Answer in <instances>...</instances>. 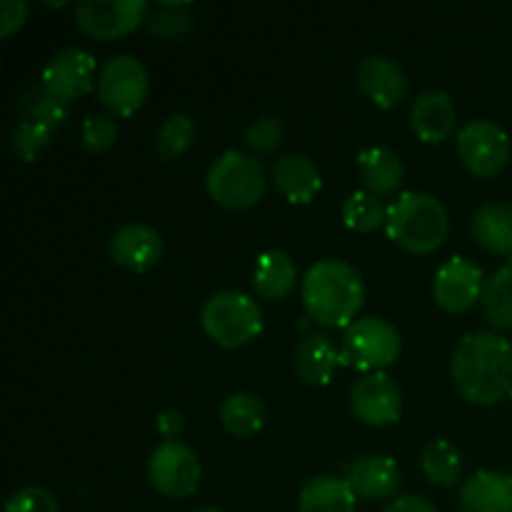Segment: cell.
I'll use <instances>...</instances> for the list:
<instances>
[{"mask_svg":"<svg viewBox=\"0 0 512 512\" xmlns=\"http://www.w3.org/2000/svg\"><path fill=\"white\" fill-rule=\"evenodd\" d=\"M473 240L490 255H512V205L488 203L470 220Z\"/></svg>","mask_w":512,"mask_h":512,"instance_id":"cell-20","label":"cell"},{"mask_svg":"<svg viewBox=\"0 0 512 512\" xmlns=\"http://www.w3.org/2000/svg\"><path fill=\"white\" fill-rule=\"evenodd\" d=\"M20 113H23V120H33L45 128L58 130L68 118V103L55 98L45 85H33L20 98Z\"/></svg>","mask_w":512,"mask_h":512,"instance_id":"cell-30","label":"cell"},{"mask_svg":"<svg viewBox=\"0 0 512 512\" xmlns=\"http://www.w3.org/2000/svg\"><path fill=\"white\" fill-rule=\"evenodd\" d=\"M195 140V123L190 115L173 113L163 120L155 133V150L163 160H178L190 150Z\"/></svg>","mask_w":512,"mask_h":512,"instance_id":"cell-31","label":"cell"},{"mask_svg":"<svg viewBox=\"0 0 512 512\" xmlns=\"http://www.w3.org/2000/svg\"><path fill=\"white\" fill-rule=\"evenodd\" d=\"M385 512H438V508L423 495H400L385 508Z\"/></svg>","mask_w":512,"mask_h":512,"instance_id":"cell-38","label":"cell"},{"mask_svg":"<svg viewBox=\"0 0 512 512\" xmlns=\"http://www.w3.org/2000/svg\"><path fill=\"white\" fill-rule=\"evenodd\" d=\"M340 363L343 353L328 335H308L295 350V373L308 385H328Z\"/></svg>","mask_w":512,"mask_h":512,"instance_id":"cell-21","label":"cell"},{"mask_svg":"<svg viewBox=\"0 0 512 512\" xmlns=\"http://www.w3.org/2000/svg\"><path fill=\"white\" fill-rule=\"evenodd\" d=\"M458 155L478 178H493L510 163V138L493 120H470L458 133Z\"/></svg>","mask_w":512,"mask_h":512,"instance_id":"cell-9","label":"cell"},{"mask_svg":"<svg viewBox=\"0 0 512 512\" xmlns=\"http://www.w3.org/2000/svg\"><path fill=\"white\" fill-rule=\"evenodd\" d=\"M485 275L473 260L450 258L435 273L433 298L445 313H468L483 295Z\"/></svg>","mask_w":512,"mask_h":512,"instance_id":"cell-13","label":"cell"},{"mask_svg":"<svg viewBox=\"0 0 512 512\" xmlns=\"http://www.w3.org/2000/svg\"><path fill=\"white\" fill-rule=\"evenodd\" d=\"M360 500H390L400 490V468L390 455H363L345 475Z\"/></svg>","mask_w":512,"mask_h":512,"instance_id":"cell-16","label":"cell"},{"mask_svg":"<svg viewBox=\"0 0 512 512\" xmlns=\"http://www.w3.org/2000/svg\"><path fill=\"white\" fill-rule=\"evenodd\" d=\"M205 335L220 348H243L263 333V313L250 295L223 290L205 300L200 310Z\"/></svg>","mask_w":512,"mask_h":512,"instance_id":"cell-4","label":"cell"},{"mask_svg":"<svg viewBox=\"0 0 512 512\" xmlns=\"http://www.w3.org/2000/svg\"><path fill=\"white\" fill-rule=\"evenodd\" d=\"M355 85L378 108L390 110L408 98V75L395 60L385 55H370L360 63Z\"/></svg>","mask_w":512,"mask_h":512,"instance_id":"cell-15","label":"cell"},{"mask_svg":"<svg viewBox=\"0 0 512 512\" xmlns=\"http://www.w3.org/2000/svg\"><path fill=\"white\" fill-rule=\"evenodd\" d=\"M73 10L75 23L88 38L118 40L143 23L148 5L143 0H80Z\"/></svg>","mask_w":512,"mask_h":512,"instance_id":"cell-10","label":"cell"},{"mask_svg":"<svg viewBox=\"0 0 512 512\" xmlns=\"http://www.w3.org/2000/svg\"><path fill=\"white\" fill-rule=\"evenodd\" d=\"M273 183L288 203L308 205L323 188V175L308 155L290 153L273 163Z\"/></svg>","mask_w":512,"mask_h":512,"instance_id":"cell-18","label":"cell"},{"mask_svg":"<svg viewBox=\"0 0 512 512\" xmlns=\"http://www.w3.org/2000/svg\"><path fill=\"white\" fill-rule=\"evenodd\" d=\"M480 305L488 323L498 330L512 328V273L508 268L495 270L483 285Z\"/></svg>","mask_w":512,"mask_h":512,"instance_id":"cell-27","label":"cell"},{"mask_svg":"<svg viewBox=\"0 0 512 512\" xmlns=\"http://www.w3.org/2000/svg\"><path fill=\"white\" fill-rule=\"evenodd\" d=\"M340 215H343V223L355 233H373L380 225H385L388 210L383 208L378 195L368 193V190H355L345 198Z\"/></svg>","mask_w":512,"mask_h":512,"instance_id":"cell-29","label":"cell"},{"mask_svg":"<svg viewBox=\"0 0 512 512\" xmlns=\"http://www.w3.org/2000/svg\"><path fill=\"white\" fill-rule=\"evenodd\" d=\"M453 380L468 403L495 405L512 393V343L498 333H470L453 353Z\"/></svg>","mask_w":512,"mask_h":512,"instance_id":"cell-1","label":"cell"},{"mask_svg":"<svg viewBox=\"0 0 512 512\" xmlns=\"http://www.w3.org/2000/svg\"><path fill=\"white\" fill-rule=\"evenodd\" d=\"M28 20V3L23 0H3L0 3V38H10Z\"/></svg>","mask_w":512,"mask_h":512,"instance_id":"cell-36","label":"cell"},{"mask_svg":"<svg viewBox=\"0 0 512 512\" xmlns=\"http://www.w3.org/2000/svg\"><path fill=\"white\" fill-rule=\"evenodd\" d=\"M448 230V210L430 193H403L390 203L385 218L388 238L413 255L435 253L448 238Z\"/></svg>","mask_w":512,"mask_h":512,"instance_id":"cell-3","label":"cell"},{"mask_svg":"<svg viewBox=\"0 0 512 512\" xmlns=\"http://www.w3.org/2000/svg\"><path fill=\"white\" fill-rule=\"evenodd\" d=\"M95 93L105 110L120 115V118H128V115L138 113L148 100V68L133 55H113L100 68Z\"/></svg>","mask_w":512,"mask_h":512,"instance_id":"cell-7","label":"cell"},{"mask_svg":"<svg viewBox=\"0 0 512 512\" xmlns=\"http://www.w3.org/2000/svg\"><path fill=\"white\" fill-rule=\"evenodd\" d=\"M463 512H512V475L480 470L460 490Z\"/></svg>","mask_w":512,"mask_h":512,"instance_id":"cell-19","label":"cell"},{"mask_svg":"<svg viewBox=\"0 0 512 512\" xmlns=\"http://www.w3.org/2000/svg\"><path fill=\"white\" fill-rule=\"evenodd\" d=\"M55 130L45 128V125L33 123V120H20L15 125L13 135H10V148L25 163H33L40 153L50 145Z\"/></svg>","mask_w":512,"mask_h":512,"instance_id":"cell-33","label":"cell"},{"mask_svg":"<svg viewBox=\"0 0 512 512\" xmlns=\"http://www.w3.org/2000/svg\"><path fill=\"white\" fill-rule=\"evenodd\" d=\"M403 340L398 328L383 318H360L345 328L343 363H350L360 373H378L398 360Z\"/></svg>","mask_w":512,"mask_h":512,"instance_id":"cell-6","label":"cell"},{"mask_svg":"<svg viewBox=\"0 0 512 512\" xmlns=\"http://www.w3.org/2000/svg\"><path fill=\"white\" fill-rule=\"evenodd\" d=\"M120 135V125L113 115H90L80 128V143L90 153H105L115 145Z\"/></svg>","mask_w":512,"mask_h":512,"instance_id":"cell-34","label":"cell"},{"mask_svg":"<svg viewBox=\"0 0 512 512\" xmlns=\"http://www.w3.org/2000/svg\"><path fill=\"white\" fill-rule=\"evenodd\" d=\"M358 168L363 175V183L368 188V193L378 195H393L395 190L403 185L405 178V165L403 158L395 153L393 148H385V145H375V148L363 150L358 155Z\"/></svg>","mask_w":512,"mask_h":512,"instance_id":"cell-22","label":"cell"},{"mask_svg":"<svg viewBox=\"0 0 512 512\" xmlns=\"http://www.w3.org/2000/svg\"><path fill=\"white\" fill-rule=\"evenodd\" d=\"M350 410L373 428L393 425L403 413V390L388 373H365L350 388Z\"/></svg>","mask_w":512,"mask_h":512,"instance_id":"cell-11","label":"cell"},{"mask_svg":"<svg viewBox=\"0 0 512 512\" xmlns=\"http://www.w3.org/2000/svg\"><path fill=\"white\" fill-rule=\"evenodd\" d=\"M148 33L165 43H180L193 33L195 15L188 3H163L145 18Z\"/></svg>","mask_w":512,"mask_h":512,"instance_id":"cell-28","label":"cell"},{"mask_svg":"<svg viewBox=\"0 0 512 512\" xmlns=\"http://www.w3.org/2000/svg\"><path fill=\"white\" fill-rule=\"evenodd\" d=\"M5 512H60V503L50 490L30 485L18 490L5 505Z\"/></svg>","mask_w":512,"mask_h":512,"instance_id":"cell-35","label":"cell"},{"mask_svg":"<svg viewBox=\"0 0 512 512\" xmlns=\"http://www.w3.org/2000/svg\"><path fill=\"white\" fill-rule=\"evenodd\" d=\"M455 120H458L455 105L443 90L418 95L410 108V128H413L415 138L428 145L448 140L455 130Z\"/></svg>","mask_w":512,"mask_h":512,"instance_id":"cell-17","label":"cell"},{"mask_svg":"<svg viewBox=\"0 0 512 512\" xmlns=\"http://www.w3.org/2000/svg\"><path fill=\"white\" fill-rule=\"evenodd\" d=\"M155 428L163 435L165 440H178L185 430V418L180 410H165V413L158 415L155 420Z\"/></svg>","mask_w":512,"mask_h":512,"instance_id":"cell-37","label":"cell"},{"mask_svg":"<svg viewBox=\"0 0 512 512\" xmlns=\"http://www.w3.org/2000/svg\"><path fill=\"white\" fill-rule=\"evenodd\" d=\"M283 138H285V128L283 123H280L278 115H260V118L253 120L243 133L245 145H248L250 153H253L255 158L273 155L275 150L283 145Z\"/></svg>","mask_w":512,"mask_h":512,"instance_id":"cell-32","label":"cell"},{"mask_svg":"<svg viewBox=\"0 0 512 512\" xmlns=\"http://www.w3.org/2000/svg\"><path fill=\"white\" fill-rule=\"evenodd\" d=\"M355 508H358V495L345 478L318 475L300 490L298 512H355Z\"/></svg>","mask_w":512,"mask_h":512,"instance_id":"cell-24","label":"cell"},{"mask_svg":"<svg viewBox=\"0 0 512 512\" xmlns=\"http://www.w3.org/2000/svg\"><path fill=\"white\" fill-rule=\"evenodd\" d=\"M108 253L120 268L130 270V273H145L163 258V238L150 225L130 223L110 235Z\"/></svg>","mask_w":512,"mask_h":512,"instance_id":"cell-14","label":"cell"},{"mask_svg":"<svg viewBox=\"0 0 512 512\" xmlns=\"http://www.w3.org/2000/svg\"><path fill=\"white\" fill-rule=\"evenodd\" d=\"M193 512H223V510H215V508H203V510H193Z\"/></svg>","mask_w":512,"mask_h":512,"instance_id":"cell-39","label":"cell"},{"mask_svg":"<svg viewBox=\"0 0 512 512\" xmlns=\"http://www.w3.org/2000/svg\"><path fill=\"white\" fill-rule=\"evenodd\" d=\"M510 400H512V393H510Z\"/></svg>","mask_w":512,"mask_h":512,"instance_id":"cell-41","label":"cell"},{"mask_svg":"<svg viewBox=\"0 0 512 512\" xmlns=\"http://www.w3.org/2000/svg\"><path fill=\"white\" fill-rule=\"evenodd\" d=\"M148 480L155 493L170 500H185L198 493L203 480L200 458L180 440H165L150 453Z\"/></svg>","mask_w":512,"mask_h":512,"instance_id":"cell-8","label":"cell"},{"mask_svg":"<svg viewBox=\"0 0 512 512\" xmlns=\"http://www.w3.org/2000/svg\"><path fill=\"white\" fill-rule=\"evenodd\" d=\"M508 270H510V273H512V255H510V258H508Z\"/></svg>","mask_w":512,"mask_h":512,"instance_id":"cell-40","label":"cell"},{"mask_svg":"<svg viewBox=\"0 0 512 512\" xmlns=\"http://www.w3.org/2000/svg\"><path fill=\"white\" fill-rule=\"evenodd\" d=\"M220 423L235 438H250L265 425V405L253 393H233L220 405Z\"/></svg>","mask_w":512,"mask_h":512,"instance_id":"cell-25","label":"cell"},{"mask_svg":"<svg viewBox=\"0 0 512 512\" xmlns=\"http://www.w3.org/2000/svg\"><path fill=\"white\" fill-rule=\"evenodd\" d=\"M95 73H98V63L93 55L70 45V48L58 50L48 60L43 70V85L55 98L70 103V100H78L80 95H88L93 85H98Z\"/></svg>","mask_w":512,"mask_h":512,"instance_id":"cell-12","label":"cell"},{"mask_svg":"<svg viewBox=\"0 0 512 512\" xmlns=\"http://www.w3.org/2000/svg\"><path fill=\"white\" fill-rule=\"evenodd\" d=\"M420 465H423V473L428 475L430 483L435 485L453 488L463 478V458H460L458 448L450 440L438 438L425 445L423 455H420Z\"/></svg>","mask_w":512,"mask_h":512,"instance_id":"cell-26","label":"cell"},{"mask_svg":"<svg viewBox=\"0 0 512 512\" xmlns=\"http://www.w3.org/2000/svg\"><path fill=\"white\" fill-rule=\"evenodd\" d=\"M300 298L310 320L330 328H348L365 303V283L350 263L325 258L308 268Z\"/></svg>","mask_w":512,"mask_h":512,"instance_id":"cell-2","label":"cell"},{"mask_svg":"<svg viewBox=\"0 0 512 512\" xmlns=\"http://www.w3.org/2000/svg\"><path fill=\"white\" fill-rule=\"evenodd\" d=\"M205 188L220 208L248 210L263 198L265 170L255 155L228 150L208 168Z\"/></svg>","mask_w":512,"mask_h":512,"instance_id":"cell-5","label":"cell"},{"mask_svg":"<svg viewBox=\"0 0 512 512\" xmlns=\"http://www.w3.org/2000/svg\"><path fill=\"white\" fill-rule=\"evenodd\" d=\"M295 283H298V268L288 253L268 250V253L260 255L253 270V285L260 298L278 303L293 293Z\"/></svg>","mask_w":512,"mask_h":512,"instance_id":"cell-23","label":"cell"}]
</instances>
